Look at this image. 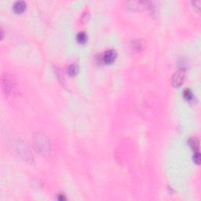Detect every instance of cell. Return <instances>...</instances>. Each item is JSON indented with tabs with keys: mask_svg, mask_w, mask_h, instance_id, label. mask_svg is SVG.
Listing matches in <instances>:
<instances>
[{
	"mask_svg": "<svg viewBox=\"0 0 201 201\" xmlns=\"http://www.w3.org/2000/svg\"><path fill=\"white\" fill-rule=\"evenodd\" d=\"M35 145L37 150L42 155H46L49 152V143L47 138L43 134H37L36 137L35 138Z\"/></svg>",
	"mask_w": 201,
	"mask_h": 201,
	"instance_id": "1",
	"label": "cell"
},
{
	"mask_svg": "<svg viewBox=\"0 0 201 201\" xmlns=\"http://www.w3.org/2000/svg\"><path fill=\"white\" fill-rule=\"evenodd\" d=\"M185 77V72L184 70L180 69L177 71L172 77V85L175 87H180L184 82Z\"/></svg>",
	"mask_w": 201,
	"mask_h": 201,
	"instance_id": "2",
	"label": "cell"
},
{
	"mask_svg": "<svg viewBox=\"0 0 201 201\" xmlns=\"http://www.w3.org/2000/svg\"><path fill=\"white\" fill-rule=\"evenodd\" d=\"M117 57V53L114 50H107L102 56V62L105 64H112L115 62V60Z\"/></svg>",
	"mask_w": 201,
	"mask_h": 201,
	"instance_id": "3",
	"label": "cell"
},
{
	"mask_svg": "<svg viewBox=\"0 0 201 201\" xmlns=\"http://www.w3.org/2000/svg\"><path fill=\"white\" fill-rule=\"evenodd\" d=\"M2 87H3V90L6 94H9L10 93H11L14 89L13 88L14 86H13L11 80L7 78L6 76L2 77Z\"/></svg>",
	"mask_w": 201,
	"mask_h": 201,
	"instance_id": "4",
	"label": "cell"
},
{
	"mask_svg": "<svg viewBox=\"0 0 201 201\" xmlns=\"http://www.w3.org/2000/svg\"><path fill=\"white\" fill-rule=\"evenodd\" d=\"M26 9V3L23 1H17L13 6V10L16 14H21Z\"/></svg>",
	"mask_w": 201,
	"mask_h": 201,
	"instance_id": "5",
	"label": "cell"
},
{
	"mask_svg": "<svg viewBox=\"0 0 201 201\" xmlns=\"http://www.w3.org/2000/svg\"><path fill=\"white\" fill-rule=\"evenodd\" d=\"M189 144L191 146V148L194 149L196 152H198L199 150V141L196 137H191L189 141Z\"/></svg>",
	"mask_w": 201,
	"mask_h": 201,
	"instance_id": "6",
	"label": "cell"
},
{
	"mask_svg": "<svg viewBox=\"0 0 201 201\" xmlns=\"http://www.w3.org/2000/svg\"><path fill=\"white\" fill-rule=\"evenodd\" d=\"M79 72V68L77 65L75 64H72L70 65L68 68V73L71 76H75L78 74Z\"/></svg>",
	"mask_w": 201,
	"mask_h": 201,
	"instance_id": "7",
	"label": "cell"
},
{
	"mask_svg": "<svg viewBox=\"0 0 201 201\" xmlns=\"http://www.w3.org/2000/svg\"><path fill=\"white\" fill-rule=\"evenodd\" d=\"M87 36L86 33L84 32H79V33L77 35V41H78L79 43H84V42H87Z\"/></svg>",
	"mask_w": 201,
	"mask_h": 201,
	"instance_id": "8",
	"label": "cell"
},
{
	"mask_svg": "<svg viewBox=\"0 0 201 201\" xmlns=\"http://www.w3.org/2000/svg\"><path fill=\"white\" fill-rule=\"evenodd\" d=\"M183 95H184V98L185 100H191L193 99V93H192V91H191L189 89L185 90L184 91V93H183Z\"/></svg>",
	"mask_w": 201,
	"mask_h": 201,
	"instance_id": "9",
	"label": "cell"
},
{
	"mask_svg": "<svg viewBox=\"0 0 201 201\" xmlns=\"http://www.w3.org/2000/svg\"><path fill=\"white\" fill-rule=\"evenodd\" d=\"M193 159H194V161H195L196 163L199 164L200 163V154L198 152H196L195 155H194V158Z\"/></svg>",
	"mask_w": 201,
	"mask_h": 201,
	"instance_id": "10",
	"label": "cell"
},
{
	"mask_svg": "<svg viewBox=\"0 0 201 201\" xmlns=\"http://www.w3.org/2000/svg\"><path fill=\"white\" fill-rule=\"evenodd\" d=\"M193 4L195 9L197 10V11H200V0H197V1H195V2H193Z\"/></svg>",
	"mask_w": 201,
	"mask_h": 201,
	"instance_id": "11",
	"label": "cell"
},
{
	"mask_svg": "<svg viewBox=\"0 0 201 201\" xmlns=\"http://www.w3.org/2000/svg\"><path fill=\"white\" fill-rule=\"evenodd\" d=\"M59 200H64V199H65V198H64V196H62V195H61V196H60V197H59Z\"/></svg>",
	"mask_w": 201,
	"mask_h": 201,
	"instance_id": "12",
	"label": "cell"
}]
</instances>
